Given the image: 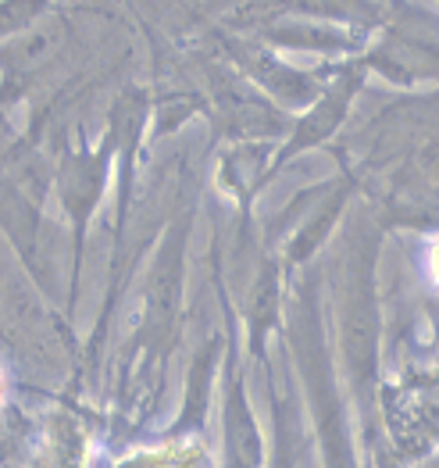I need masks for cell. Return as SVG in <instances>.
Instances as JSON below:
<instances>
[{
    "label": "cell",
    "mask_w": 439,
    "mask_h": 468,
    "mask_svg": "<svg viewBox=\"0 0 439 468\" xmlns=\"http://www.w3.org/2000/svg\"><path fill=\"white\" fill-rule=\"evenodd\" d=\"M429 272H433V279H436L439 286V239H433V247H429Z\"/></svg>",
    "instance_id": "6da1fadb"
},
{
    "label": "cell",
    "mask_w": 439,
    "mask_h": 468,
    "mask_svg": "<svg viewBox=\"0 0 439 468\" xmlns=\"http://www.w3.org/2000/svg\"><path fill=\"white\" fill-rule=\"evenodd\" d=\"M0 387H4V383H0Z\"/></svg>",
    "instance_id": "7a4b0ae2"
}]
</instances>
